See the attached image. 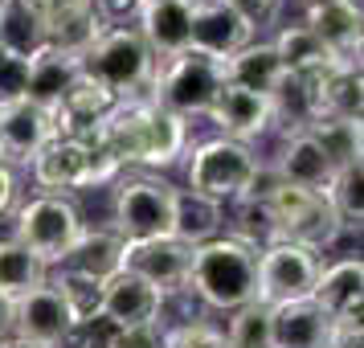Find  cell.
I'll use <instances>...</instances> for the list:
<instances>
[{
	"instance_id": "obj_1",
	"label": "cell",
	"mask_w": 364,
	"mask_h": 348,
	"mask_svg": "<svg viewBox=\"0 0 364 348\" xmlns=\"http://www.w3.org/2000/svg\"><path fill=\"white\" fill-rule=\"evenodd\" d=\"M90 144L119 168H172L188 148V119L164 111L148 95L115 99L90 127Z\"/></svg>"
},
{
	"instance_id": "obj_2",
	"label": "cell",
	"mask_w": 364,
	"mask_h": 348,
	"mask_svg": "<svg viewBox=\"0 0 364 348\" xmlns=\"http://www.w3.org/2000/svg\"><path fill=\"white\" fill-rule=\"evenodd\" d=\"M184 291L209 312L230 315L246 303H258V250L221 233L193 250Z\"/></svg>"
},
{
	"instance_id": "obj_3",
	"label": "cell",
	"mask_w": 364,
	"mask_h": 348,
	"mask_svg": "<svg viewBox=\"0 0 364 348\" xmlns=\"http://www.w3.org/2000/svg\"><path fill=\"white\" fill-rule=\"evenodd\" d=\"M78 70L86 78L102 83L115 99H135V95H148L151 90L156 58L144 46V37H139L135 25H119V29H102L78 53Z\"/></svg>"
},
{
	"instance_id": "obj_4",
	"label": "cell",
	"mask_w": 364,
	"mask_h": 348,
	"mask_svg": "<svg viewBox=\"0 0 364 348\" xmlns=\"http://www.w3.org/2000/svg\"><path fill=\"white\" fill-rule=\"evenodd\" d=\"M33 184L41 193H78V189H99V184H111L123 176V168L102 156L90 139L82 135H53L46 148L33 156Z\"/></svg>"
},
{
	"instance_id": "obj_5",
	"label": "cell",
	"mask_w": 364,
	"mask_h": 348,
	"mask_svg": "<svg viewBox=\"0 0 364 348\" xmlns=\"http://www.w3.org/2000/svg\"><path fill=\"white\" fill-rule=\"evenodd\" d=\"M221 90H225L221 62H213V58H205V53H197V50H188V53H181V58L156 62V78H151L148 99L160 102L172 115L193 119V115H209Z\"/></svg>"
},
{
	"instance_id": "obj_6",
	"label": "cell",
	"mask_w": 364,
	"mask_h": 348,
	"mask_svg": "<svg viewBox=\"0 0 364 348\" xmlns=\"http://www.w3.org/2000/svg\"><path fill=\"white\" fill-rule=\"evenodd\" d=\"M82 230H86L82 209L70 197H58V193H37L13 213V238L29 254H37L46 266L62 263Z\"/></svg>"
},
{
	"instance_id": "obj_7",
	"label": "cell",
	"mask_w": 364,
	"mask_h": 348,
	"mask_svg": "<svg viewBox=\"0 0 364 348\" xmlns=\"http://www.w3.org/2000/svg\"><path fill=\"white\" fill-rule=\"evenodd\" d=\"M258 152L250 144H237V139H225V135H213V139H200L193 156H188V189L200 193V197L213 201H237L250 193V184L258 176Z\"/></svg>"
},
{
	"instance_id": "obj_8",
	"label": "cell",
	"mask_w": 364,
	"mask_h": 348,
	"mask_svg": "<svg viewBox=\"0 0 364 348\" xmlns=\"http://www.w3.org/2000/svg\"><path fill=\"white\" fill-rule=\"evenodd\" d=\"M172 197H176V189L151 172L119 176L115 193H111V230L123 242L164 238L172 230Z\"/></svg>"
},
{
	"instance_id": "obj_9",
	"label": "cell",
	"mask_w": 364,
	"mask_h": 348,
	"mask_svg": "<svg viewBox=\"0 0 364 348\" xmlns=\"http://www.w3.org/2000/svg\"><path fill=\"white\" fill-rule=\"evenodd\" d=\"M266 205L274 213V226H279L282 242H295V246H307L315 254H323L328 246L340 242V221L331 213L328 193H311V189H291V184H270L266 189Z\"/></svg>"
},
{
	"instance_id": "obj_10",
	"label": "cell",
	"mask_w": 364,
	"mask_h": 348,
	"mask_svg": "<svg viewBox=\"0 0 364 348\" xmlns=\"http://www.w3.org/2000/svg\"><path fill=\"white\" fill-rule=\"evenodd\" d=\"M323 270V254H315L295 242H274L258 254V303L282 307L295 299H311Z\"/></svg>"
},
{
	"instance_id": "obj_11",
	"label": "cell",
	"mask_w": 364,
	"mask_h": 348,
	"mask_svg": "<svg viewBox=\"0 0 364 348\" xmlns=\"http://www.w3.org/2000/svg\"><path fill=\"white\" fill-rule=\"evenodd\" d=\"M74 328H78L74 315H70V307L62 303V295L53 291L50 283L29 291V295L13 299V336L29 340V344L62 348V344H70Z\"/></svg>"
},
{
	"instance_id": "obj_12",
	"label": "cell",
	"mask_w": 364,
	"mask_h": 348,
	"mask_svg": "<svg viewBox=\"0 0 364 348\" xmlns=\"http://www.w3.org/2000/svg\"><path fill=\"white\" fill-rule=\"evenodd\" d=\"M188 263H193V246L176 242L172 233L164 238H148V242H127L123 266L139 275L144 283H151L160 295H176L188 283Z\"/></svg>"
},
{
	"instance_id": "obj_13",
	"label": "cell",
	"mask_w": 364,
	"mask_h": 348,
	"mask_svg": "<svg viewBox=\"0 0 364 348\" xmlns=\"http://www.w3.org/2000/svg\"><path fill=\"white\" fill-rule=\"evenodd\" d=\"M254 25L242 13H233L225 0H193V46L188 50L205 53L213 62H225L230 53L254 41Z\"/></svg>"
},
{
	"instance_id": "obj_14",
	"label": "cell",
	"mask_w": 364,
	"mask_h": 348,
	"mask_svg": "<svg viewBox=\"0 0 364 348\" xmlns=\"http://www.w3.org/2000/svg\"><path fill=\"white\" fill-rule=\"evenodd\" d=\"M160 312H164V295L151 283H144L139 275H132L127 266L102 283L99 315L107 324H115V328H148V324H160Z\"/></svg>"
},
{
	"instance_id": "obj_15",
	"label": "cell",
	"mask_w": 364,
	"mask_h": 348,
	"mask_svg": "<svg viewBox=\"0 0 364 348\" xmlns=\"http://www.w3.org/2000/svg\"><path fill=\"white\" fill-rule=\"evenodd\" d=\"M58 135V119L50 111L33 107L29 99L0 107V160H17V164H33V156Z\"/></svg>"
},
{
	"instance_id": "obj_16",
	"label": "cell",
	"mask_w": 364,
	"mask_h": 348,
	"mask_svg": "<svg viewBox=\"0 0 364 348\" xmlns=\"http://www.w3.org/2000/svg\"><path fill=\"white\" fill-rule=\"evenodd\" d=\"M135 29L144 37L156 62L181 58L193 46V0H160V4H144V13L135 21Z\"/></svg>"
},
{
	"instance_id": "obj_17",
	"label": "cell",
	"mask_w": 364,
	"mask_h": 348,
	"mask_svg": "<svg viewBox=\"0 0 364 348\" xmlns=\"http://www.w3.org/2000/svg\"><path fill=\"white\" fill-rule=\"evenodd\" d=\"M311 299L328 312L331 324H360V307H364V263L360 254L336 258L319 270Z\"/></svg>"
},
{
	"instance_id": "obj_18",
	"label": "cell",
	"mask_w": 364,
	"mask_h": 348,
	"mask_svg": "<svg viewBox=\"0 0 364 348\" xmlns=\"http://www.w3.org/2000/svg\"><path fill=\"white\" fill-rule=\"evenodd\" d=\"M266 102H270V132H279V139L303 135L311 123L323 119V111H319V78H307V74H282L274 90L266 95Z\"/></svg>"
},
{
	"instance_id": "obj_19",
	"label": "cell",
	"mask_w": 364,
	"mask_h": 348,
	"mask_svg": "<svg viewBox=\"0 0 364 348\" xmlns=\"http://www.w3.org/2000/svg\"><path fill=\"white\" fill-rule=\"evenodd\" d=\"M319 41L323 50L344 62V66H360V0H331V4H315L307 9V21H303Z\"/></svg>"
},
{
	"instance_id": "obj_20",
	"label": "cell",
	"mask_w": 364,
	"mask_h": 348,
	"mask_svg": "<svg viewBox=\"0 0 364 348\" xmlns=\"http://www.w3.org/2000/svg\"><path fill=\"white\" fill-rule=\"evenodd\" d=\"M270 172H274V181L279 184H291V189H311V193H328L331 176H336V168L328 164V156L319 152L311 135H287L279 144V156L270 160Z\"/></svg>"
},
{
	"instance_id": "obj_21",
	"label": "cell",
	"mask_w": 364,
	"mask_h": 348,
	"mask_svg": "<svg viewBox=\"0 0 364 348\" xmlns=\"http://www.w3.org/2000/svg\"><path fill=\"white\" fill-rule=\"evenodd\" d=\"M209 119L217 123V132L225 135V139L250 144V139H262L270 132V102H266V95H250V90L225 86L217 95Z\"/></svg>"
},
{
	"instance_id": "obj_22",
	"label": "cell",
	"mask_w": 364,
	"mask_h": 348,
	"mask_svg": "<svg viewBox=\"0 0 364 348\" xmlns=\"http://www.w3.org/2000/svg\"><path fill=\"white\" fill-rule=\"evenodd\" d=\"M331 320L315 299L270 307V348H323Z\"/></svg>"
},
{
	"instance_id": "obj_23",
	"label": "cell",
	"mask_w": 364,
	"mask_h": 348,
	"mask_svg": "<svg viewBox=\"0 0 364 348\" xmlns=\"http://www.w3.org/2000/svg\"><path fill=\"white\" fill-rule=\"evenodd\" d=\"M225 230V205L213 197H200L193 189H176V197H172V238L184 242V246H205V242H213L221 238Z\"/></svg>"
},
{
	"instance_id": "obj_24",
	"label": "cell",
	"mask_w": 364,
	"mask_h": 348,
	"mask_svg": "<svg viewBox=\"0 0 364 348\" xmlns=\"http://www.w3.org/2000/svg\"><path fill=\"white\" fill-rule=\"evenodd\" d=\"M123 254H127V242H123L111 226H99V230H90V226H86V230L78 233V242L70 246V254L58 266L78 270V275H86V279L107 283L111 275L123 270Z\"/></svg>"
},
{
	"instance_id": "obj_25",
	"label": "cell",
	"mask_w": 364,
	"mask_h": 348,
	"mask_svg": "<svg viewBox=\"0 0 364 348\" xmlns=\"http://www.w3.org/2000/svg\"><path fill=\"white\" fill-rule=\"evenodd\" d=\"M74 78H78V58L66 50L46 46V50H37L29 58V90H25V99L53 115L62 107V99H66V90Z\"/></svg>"
},
{
	"instance_id": "obj_26",
	"label": "cell",
	"mask_w": 364,
	"mask_h": 348,
	"mask_svg": "<svg viewBox=\"0 0 364 348\" xmlns=\"http://www.w3.org/2000/svg\"><path fill=\"white\" fill-rule=\"evenodd\" d=\"M221 74H225V86H237V90H250V95H270L274 83L282 78V62L270 41H250L237 53H230L221 62Z\"/></svg>"
},
{
	"instance_id": "obj_27",
	"label": "cell",
	"mask_w": 364,
	"mask_h": 348,
	"mask_svg": "<svg viewBox=\"0 0 364 348\" xmlns=\"http://www.w3.org/2000/svg\"><path fill=\"white\" fill-rule=\"evenodd\" d=\"M270 46H274V53H279L282 74H307V78H323L328 70L344 66V62H336V58L323 50V41H319V37H315L307 25H282Z\"/></svg>"
},
{
	"instance_id": "obj_28",
	"label": "cell",
	"mask_w": 364,
	"mask_h": 348,
	"mask_svg": "<svg viewBox=\"0 0 364 348\" xmlns=\"http://www.w3.org/2000/svg\"><path fill=\"white\" fill-rule=\"evenodd\" d=\"M0 50L33 58L46 50V29H41V9L29 0H4L0 4Z\"/></svg>"
},
{
	"instance_id": "obj_29",
	"label": "cell",
	"mask_w": 364,
	"mask_h": 348,
	"mask_svg": "<svg viewBox=\"0 0 364 348\" xmlns=\"http://www.w3.org/2000/svg\"><path fill=\"white\" fill-rule=\"evenodd\" d=\"M46 279H50V266L37 254H29L17 238H0V295L21 299L37 287H46Z\"/></svg>"
},
{
	"instance_id": "obj_30",
	"label": "cell",
	"mask_w": 364,
	"mask_h": 348,
	"mask_svg": "<svg viewBox=\"0 0 364 348\" xmlns=\"http://www.w3.org/2000/svg\"><path fill=\"white\" fill-rule=\"evenodd\" d=\"M319 111H323V119L360 123V111H364L360 66H336L319 78Z\"/></svg>"
},
{
	"instance_id": "obj_31",
	"label": "cell",
	"mask_w": 364,
	"mask_h": 348,
	"mask_svg": "<svg viewBox=\"0 0 364 348\" xmlns=\"http://www.w3.org/2000/svg\"><path fill=\"white\" fill-rule=\"evenodd\" d=\"M307 135L319 144V152L328 156V164L336 168V172H344V168H352V164H364L360 123H348V119H319V123L307 127Z\"/></svg>"
},
{
	"instance_id": "obj_32",
	"label": "cell",
	"mask_w": 364,
	"mask_h": 348,
	"mask_svg": "<svg viewBox=\"0 0 364 348\" xmlns=\"http://www.w3.org/2000/svg\"><path fill=\"white\" fill-rule=\"evenodd\" d=\"M62 295V303L70 307L74 315V324H90V320H99V307H102V283L99 279H86L78 270H66V266H58L50 270V279H46Z\"/></svg>"
},
{
	"instance_id": "obj_33",
	"label": "cell",
	"mask_w": 364,
	"mask_h": 348,
	"mask_svg": "<svg viewBox=\"0 0 364 348\" xmlns=\"http://www.w3.org/2000/svg\"><path fill=\"white\" fill-rule=\"evenodd\" d=\"M364 164H352L344 172H336L328 184V201H331V213L340 221L344 233H360L364 221Z\"/></svg>"
},
{
	"instance_id": "obj_34",
	"label": "cell",
	"mask_w": 364,
	"mask_h": 348,
	"mask_svg": "<svg viewBox=\"0 0 364 348\" xmlns=\"http://www.w3.org/2000/svg\"><path fill=\"white\" fill-rule=\"evenodd\" d=\"M225 348H270V307L246 303L225 320Z\"/></svg>"
},
{
	"instance_id": "obj_35",
	"label": "cell",
	"mask_w": 364,
	"mask_h": 348,
	"mask_svg": "<svg viewBox=\"0 0 364 348\" xmlns=\"http://www.w3.org/2000/svg\"><path fill=\"white\" fill-rule=\"evenodd\" d=\"M164 348H225V332L221 324L205 320V315H188L181 324H164Z\"/></svg>"
},
{
	"instance_id": "obj_36",
	"label": "cell",
	"mask_w": 364,
	"mask_h": 348,
	"mask_svg": "<svg viewBox=\"0 0 364 348\" xmlns=\"http://www.w3.org/2000/svg\"><path fill=\"white\" fill-rule=\"evenodd\" d=\"M29 90V58L0 50V107H13Z\"/></svg>"
},
{
	"instance_id": "obj_37",
	"label": "cell",
	"mask_w": 364,
	"mask_h": 348,
	"mask_svg": "<svg viewBox=\"0 0 364 348\" xmlns=\"http://www.w3.org/2000/svg\"><path fill=\"white\" fill-rule=\"evenodd\" d=\"M95 17L107 25V29H119V25H135L139 13H144V0H90Z\"/></svg>"
},
{
	"instance_id": "obj_38",
	"label": "cell",
	"mask_w": 364,
	"mask_h": 348,
	"mask_svg": "<svg viewBox=\"0 0 364 348\" xmlns=\"http://www.w3.org/2000/svg\"><path fill=\"white\" fill-rule=\"evenodd\" d=\"M107 348H164V332H160V324H148V328H115Z\"/></svg>"
},
{
	"instance_id": "obj_39",
	"label": "cell",
	"mask_w": 364,
	"mask_h": 348,
	"mask_svg": "<svg viewBox=\"0 0 364 348\" xmlns=\"http://www.w3.org/2000/svg\"><path fill=\"white\" fill-rule=\"evenodd\" d=\"M225 4H230L233 13H242L254 29H258L262 21H270L274 17V9H279V0H225Z\"/></svg>"
},
{
	"instance_id": "obj_40",
	"label": "cell",
	"mask_w": 364,
	"mask_h": 348,
	"mask_svg": "<svg viewBox=\"0 0 364 348\" xmlns=\"http://www.w3.org/2000/svg\"><path fill=\"white\" fill-rule=\"evenodd\" d=\"M323 348H364V328L360 324H331Z\"/></svg>"
},
{
	"instance_id": "obj_41",
	"label": "cell",
	"mask_w": 364,
	"mask_h": 348,
	"mask_svg": "<svg viewBox=\"0 0 364 348\" xmlns=\"http://www.w3.org/2000/svg\"><path fill=\"white\" fill-rule=\"evenodd\" d=\"M13 201H17V172L0 160V217L13 209Z\"/></svg>"
},
{
	"instance_id": "obj_42",
	"label": "cell",
	"mask_w": 364,
	"mask_h": 348,
	"mask_svg": "<svg viewBox=\"0 0 364 348\" xmlns=\"http://www.w3.org/2000/svg\"><path fill=\"white\" fill-rule=\"evenodd\" d=\"M4 336H13V299L0 295V340Z\"/></svg>"
},
{
	"instance_id": "obj_43",
	"label": "cell",
	"mask_w": 364,
	"mask_h": 348,
	"mask_svg": "<svg viewBox=\"0 0 364 348\" xmlns=\"http://www.w3.org/2000/svg\"><path fill=\"white\" fill-rule=\"evenodd\" d=\"M0 348H41V344H29V340H21V336H4Z\"/></svg>"
},
{
	"instance_id": "obj_44",
	"label": "cell",
	"mask_w": 364,
	"mask_h": 348,
	"mask_svg": "<svg viewBox=\"0 0 364 348\" xmlns=\"http://www.w3.org/2000/svg\"><path fill=\"white\" fill-rule=\"evenodd\" d=\"M50 4H62V9H90V0H50Z\"/></svg>"
},
{
	"instance_id": "obj_45",
	"label": "cell",
	"mask_w": 364,
	"mask_h": 348,
	"mask_svg": "<svg viewBox=\"0 0 364 348\" xmlns=\"http://www.w3.org/2000/svg\"><path fill=\"white\" fill-rule=\"evenodd\" d=\"M315 4H331V0H303V9H315Z\"/></svg>"
},
{
	"instance_id": "obj_46",
	"label": "cell",
	"mask_w": 364,
	"mask_h": 348,
	"mask_svg": "<svg viewBox=\"0 0 364 348\" xmlns=\"http://www.w3.org/2000/svg\"><path fill=\"white\" fill-rule=\"evenodd\" d=\"M144 4H160V0H144Z\"/></svg>"
}]
</instances>
